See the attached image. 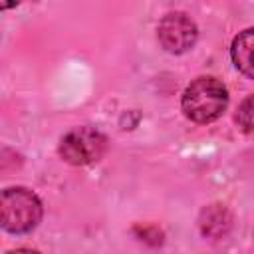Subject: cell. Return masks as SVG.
Wrapping results in <instances>:
<instances>
[{"label": "cell", "instance_id": "277c9868", "mask_svg": "<svg viewBox=\"0 0 254 254\" xmlns=\"http://www.w3.org/2000/svg\"><path fill=\"white\" fill-rule=\"evenodd\" d=\"M157 38L169 54H185L198 38V28L185 12H169L157 26Z\"/></svg>", "mask_w": 254, "mask_h": 254}, {"label": "cell", "instance_id": "7a4b0ae2", "mask_svg": "<svg viewBox=\"0 0 254 254\" xmlns=\"http://www.w3.org/2000/svg\"><path fill=\"white\" fill-rule=\"evenodd\" d=\"M44 208L36 192L24 187H12L2 192L0 198V222L6 232L26 234L38 226Z\"/></svg>", "mask_w": 254, "mask_h": 254}, {"label": "cell", "instance_id": "6da1fadb", "mask_svg": "<svg viewBox=\"0 0 254 254\" xmlns=\"http://www.w3.org/2000/svg\"><path fill=\"white\" fill-rule=\"evenodd\" d=\"M181 105L190 121L212 123L224 113L228 105V91L220 79L212 75H200L187 85Z\"/></svg>", "mask_w": 254, "mask_h": 254}, {"label": "cell", "instance_id": "3957f363", "mask_svg": "<svg viewBox=\"0 0 254 254\" xmlns=\"http://www.w3.org/2000/svg\"><path fill=\"white\" fill-rule=\"evenodd\" d=\"M107 149V137L93 127H75L60 141V157L75 167L91 165L103 157Z\"/></svg>", "mask_w": 254, "mask_h": 254}, {"label": "cell", "instance_id": "5b68a950", "mask_svg": "<svg viewBox=\"0 0 254 254\" xmlns=\"http://www.w3.org/2000/svg\"><path fill=\"white\" fill-rule=\"evenodd\" d=\"M230 56L238 71H242L246 77L254 79V28L242 30L234 40L230 48Z\"/></svg>", "mask_w": 254, "mask_h": 254}, {"label": "cell", "instance_id": "8992f818", "mask_svg": "<svg viewBox=\"0 0 254 254\" xmlns=\"http://www.w3.org/2000/svg\"><path fill=\"white\" fill-rule=\"evenodd\" d=\"M236 123L238 127L248 133V135H254V95L246 97L240 107H238V113H236Z\"/></svg>", "mask_w": 254, "mask_h": 254}, {"label": "cell", "instance_id": "52a82bcc", "mask_svg": "<svg viewBox=\"0 0 254 254\" xmlns=\"http://www.w3.org/2000/svg\"><path fill=\"white\" fill-rule=\"evenodd\" d=\"M8 254H40V252L32 250V248H16V250H10Z\"/></svg>", "mask_w": 254, "mask_h": 254}]
</instances>
